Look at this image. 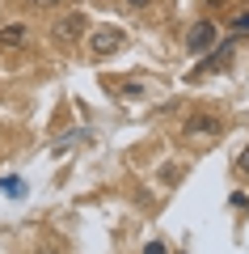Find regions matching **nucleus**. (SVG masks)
Returning a JSON list of instances; mask_svg holds the SVG:
<instances>
[{
  "mask_svg": "<svg viewBox=\"0 0 249 254\" xmlns=\"http://www.w3.org/2000/svg\"><path fill=\"white\" fill-rule=\"evenodd\" d=\"M228 55H232V43H224V47H215V51H211V60H207L203 68H199V72H215V68H220V64L228 60Z\"/></svg>",
  "mask_w": 249,
  "mask_h": 254,
  "instance_id": "obj_6",
  "label": "nucleus"
},
{
  "mask_svg": "<svg viewBox=\"0 0 249 254\" xmlns=\"http://www.w3.org/2000/svg\"><path fill=\"white\" fill-rule=\"evenodd\" d=\"M220 131H224V119L215 110H190L182 119V136L186 140H207V136H220Z\"/></svg>",
  "mask_w": 249,
  "mask_h": 254,
  "instance_id": "obj_1",
  "label": "nucleus"
},
{
  "mask_svg": "<svg viewBox=\"0 0 249 254\" xmlns=\"http://www.w3.org/2000/svg\"><path fill=\"white\" fill-rule=\"evenodd\" d=\"M215 34H220V30H215V21H195V30L186 34V51H190V55L211 51V47H215Z\"/></svg>",
  "mask_w": 249,
  "mask_h": 254,
  "instance_id": "obj_4",
  "label": "nucleus"
},
{
  "mask_svg": "<svg viewBox=\"0 0 249 254\" xmlns=\"http://www.w3.org/2000/svg\"><path fill=\"white\" fill-rule=\"evenodd\" d=\"M85 30H89V17L85 13H68V17H59L55 21V43H63V47H72V43H80L85 38Z\"/></svg>",
  "mask_w": 249,
  "mask_h": 254,
  "instance_id": "obj_3",
  "label": "nucleus"
},
{
  "mask_svg": "<svg viewBox=\"0 0 249 254\" xmlns=\"http://www.w3.org/2000/svg\"><path fill=\"white\" fill-rule=\"evenodd\" d=\"M245 212H249V203H245Z\"/></svg>",
  "mask_w": 249,
  "mask_h": 254,
  "instance_id": "obj_15",
  "label": "nucleus"
},
{
  "mask_svg": "<svg viewBox=\"0 0 249 254\" xmlns=\"http://www.w3.org/2000/svg\"><path fill=\"white\" fill-rule=\"evenodd\" d=\"M26 4H30V9H38V13H47V9H59L63 0H26Z\"/></svg>",
  "mask_w": 249,
  "mask_h": 254,
  "instance_id": "obj_9",
  "label": "nucleus"
},
{
  "mask_svg": "<svg viewBox=\"0 0 249 254\" xmlns=\"http://www.w3.org/2000/svg\"><path fill=\"white\" fill-rule=\"evenodd\" d=\"M0 187L9 190V199H21V195H26V182L13 178V174H4V178H0Z\"/></svg>",
  "mask_w": 249,
  "mask_h": 254,
  "instance_id": "obj_7",
  "label": "nucleus"
},
{
  "mask_svg": "<svg viewBox=\"0 0 249 254\" xmlns=\"http://www.w3.org/2000/svg\"><path fill=\"white\" fill-rule=\"evenodd\" d=\"M26 38H30V30L21 26V21L0 26V47H4V51H21V47H26Z\"/></svg>",
  "mask_w": 249,
  "mask_h": 254,
  "instance_id": "obj_5",
  "label": "nucleus"
},
{
  "mask_svg": "<svg viewBox=\"0 0 249 254\" xmlns=\"http://www.w3.org/2000/svg\"><path fill=\"white\" fill-rule=\"evenodd\" d=\"M123 43H127L123 26H93V30H89V51L98 55V60H106V55L123 51Z\"/></svg>",
  "mask_w": 249,
  "mask_h": 254,
  "instance_id": "obj_2",
  "label": "nucleus"
},
{
  "mask_svg": "<svg viewBox=\"0 0 249 254\" xmlns=\"http://www.w3.org/2000/svg\"><path fill=\"white\" fill-rule=\"evenodd\" d=\"M207 9H224V4H228V0H203Z\"/></svg>",
  "mask_w": 249,
  "mask_h": 254,
  "instance_id": "obj_14",
  "label": "nucleus"
},
{
  "mask_svg": "<svg viewBox=\"0 0 249 254\" xmlns=\"http://www.w3.org/2000/svg\"><path fill=\"white\" fill-rule=\"evenodd\" d=\"M123 98H144V85L140 81H127L123 85Z\"/></svg>",
  "mask_w": 249,
  "mask_h": 254,
  "instance_id": "obj_10",
  "label": "nucleus"
},
{
  "mask_svg": "<svg viewBox=\"0 0 249 254\" xmlns=\"http://www.w3.org/2000/svg\"><path fill=\"white\" fill-rule=\"evenodd\" d=\"M228 30H232V34H249V9H245V13H237V17L228 21Z\"/></svg>",
  "mask_w": 249,
  "mask_h": 254,
  "instance_id": "obj_8",
  "label": "nucleus"
},
{
  "mask_svg": "<svg viewBox=\"0 0 249 254\" xmlns=\"http://www.w3.org/2000/svg\"><path fill=\"white\" fill-rule=\"evenodd\" d=\"M144 254H165V242H148V246H144Z\"/></svg>",
  "mask_w": 249,
  "mask_h": 254,
  "instance_id": "obj_13",
  "label": "nucleus"
},
{
  "mask_svg": "<svg viewBox=\"0 0 249 254\" xmlns=\"http://www.w3.org/2000/svg\"><path fill=\"white\" fill-rule=\"evenodd\" d=\"M127 9H135V13H144V9H152V0H123Z\"/></svg>",
  "mask_w": 249,
  "mask_h": 254,
  "instance_id": "obj_12",
  "label": "nucleus"
},
{
  "mask_svg": "<svg viewBox=\"0 0 249 254\" xmlns=\"http://www.w3.org/2000/svg\"><path fill=\"white\" fill-rule=\"evenodd\" d=\"M237 170H241V174H249V144L241 148V157H237Z\"/></svg>",
  "mask_w": 249,
  "mask_h": 254,
  "instance_id": "obj_11",
  "label": "nucleus"
}]
</instances>
